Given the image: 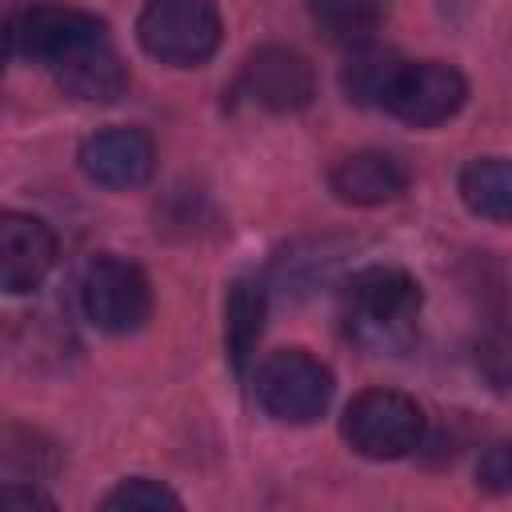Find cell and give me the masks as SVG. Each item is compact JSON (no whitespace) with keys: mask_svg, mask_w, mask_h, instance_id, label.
<instances>
[{"mask_svg":"<svg viewBox=\"0 0 512 512\" xmlns=\"http://www.w3.org/2000/svg\"><path fill=\"white\" fill-rule=\"evenodd\" d=\"M344 332L352 344L376 356H396L416 340L420 284L392 264L360 268L340 296Z\"/></svg>","mask_w":512,"mask_h":512,"instance_id":"cell-1","label":"cell"},{"mask_svg":"<svg viewBox=\"0 0 512 512\" xmlns=\"http://www.w3.org/2000/svg\"><path fill=\"white\" fill-rule=\"evenodd\" d=\"M344 440L368 460H400L424 440V412L412 396L392 388H368L344 408Z\"/></svg>","mask_w":512,"mask_h":512,"instance_id":"cell-2","label":"cell"},{"mask_svg":"<svg viewBox=\"0 0 512 512\" xmlns=\"http://www.w3.org/2000/svg\"><path fill=\"white\" fill-rule=\"evenodd\" d=\"M136 32L148 56L196 68L220 48V12L212 0H148Z\"/></svg>","mask_w":512,"mask_h":512,"instance_id":"cell-3","label":"cell"},{"mask_svg":"<svg viewBox=\"0 0 512 512\" xmlns=\"http://www.w3.org/2000/svg\"><path fill=\"white\" fill-rule=\"evenodd\" d=\"M80 308L100 332H136L152 316V284L140 264L104 252L92 256L80 276Z\"/></svg>","mask_w":512,"mask_h":512,"instance_id":"cell-4","label":"cell"},{"mask_svg":"<svg viewBox=\"0 0 512 512\" xmlns=\"http://www.w3.org/2000/svg\"><path fill=\"white\" fill-rule=\"evenodd\" d=\"M256 400L280 424H312L332 400V372L300 348L272 352L256 368Z\"/></svg>","mask_w":512,"mask_h":512,"instance_id":"cell-5","label":"cell"},{"mask_svg":"<svg viewBox=\"0 0 512 512\" xmlns=\"http://www.w3.org/2000/svg\"><path fill=\"white\" fill-rule=\"evenodd\" d=\"M96 40H108L104 24L80 8L36 4V8H24L8 20V52L36 60V64H48V68H56L60 60H68L72 52H80Z\"/></svg>","mask_w":512,"mask_h":512,"instance_id":"cell-6","label":"cell"},{"mask_svg":"<svg viewBox=\"0 0 512 512\" xmlns=\"http://www.w3.org/2000/svg\"><path fill=\"white\" fill-rule=\"evenodd\" d=\"M468 100V80L440 60H420V64H404L392 96H388V112L400 116L404 124L416 128H436L444 120H452Z\"/></svg>","mask_w":512,"mask_h":512,"instance_id":"cell-7","label":"cell"},{"mask_svg":"<svg viewBox=\"0 0 512 512\" xmlns=\"http://www.w3.org/2000/svg\"><path fill=\"white\" fill-rule=\"evenodd\" d=\"M240 84H244L248 100L260 104V108H268V112H300L316 96L312 64L300 52L280 48V44L256 48L248 56V64H244Z\"/></svg>","mask_w":512,"mask_h":512,"instance_id":"cell-8","label":"cell"},{"mask_svg":"<svg viewBox=\"0 0 512 512\" xmlns=\"http://www.w3.org/2000/svg\"><path fill=\"white\" fill-rule=\"evenodd\" d=\"M56 264V236L40 216L4 212L0 216V284L20 296L40 288V280Z\"/></svg>","mask_w":512,"mask_h":512,"instance_id":"cell-9","label":"cell"},{"mask_svg":"<svg viewBox=\"0 0 512 512\" xmlns=\"http://www.w3.org/2000/svg\"><path fill=\"white\" fill-rule=\"evenodd\" d=\"M80 168L104 188H140L156 168V144L140 128H100L80 144Z\"/></svg>","mask_w":512,"mask_h":512,"instance_id":"cell-10","label":"cell"},{"mask_svg":"<svg viewBox=\"0 0 512 512\" xmlns=\"http://www.w3.org/2000/svg\"><path fill=\"white\" fill-rule=\"evenodd\" d=\"M332 192L344 200V204H360V208H376V204H388L396 200L404 188H408V168L392 156V152H352L344 156L332 176H328Z\"/></svg>","mask_w":512,"mask_h":512,"instance_id":"cell-11","label":"cell"},{"mask_svg":"<svg viewBox=\"0 0 512 512\" xmlns=\"http://www.w3.org/2000/svg\"><path fill=\"white\" fill-rule=\"evenodd\" d=\"M52 72H56V84L72 100H84V104H108L128 88V72L108 40H96V44L72 52Z\"/></svg>","mask_w":512,"mask_h":512,"instance_id":"cell-12","label":"cell"},{"mask_svg":"<svg viewBox=\"0 0 512 512\" xmlns=\"http://www.w3.org/2000/svg\"><path fill=\"white\" fill-rule=\"evenodd\" d=\"M404 64H408V60H400L392 48H380V44H372V40H368V44H356V48L348 52L344 72H340L348 100L368 104V108H388V96H392V88H396Z\"/></svg>","mask_w":512,"mask_h":512,"instance_id":"cell-13","label":"cell"},{"mask_svg":"<svg viewBox=\"0 0 512 512\" xmlns=\"http://www.w3.org/2000/svg\"><path fill=\"white\" fill-rule=\"evenodd\" d=\"M224 340H228V356L232 368L244 376L252 368L260 332H264V316H268V292L260 280H236L228 292V312H224Z\"/></svg>","mask_w":512,"mask_h":512,"instance_id":"cell-14","label":"cell"},{"mask_svg":"<svg viewBox=\"0 0 512 512\" xmlns=\"http://www.w3.org/2000/svg\"><path fill=\"white\" fill-rule=\"evenodd\" d=\"M460 196L476 216L512 224V160L504 156L472 160L460 172Z\"/></svg>","mask_w":512,"mask_h":512,"instance_id":"cell-15","label":"cell"},{"mask_svg":"<svg viewBox=\"0 0 512 512\" xmlns=\"http://www.w3.org/2000/svg\"><path fill=\"white\" fill-rule=\"evenodd\" d=\"M308 8L328 40L356 48V44H368L372 32L380 28L388 0H308Z\"/></svg>","mask_w":512,"mask_h":512,"instance_id":"cell-16","label":"cell"},{"mask_svg":"<svg viewBox=\"0 0 512 512\" xmlns=\"http://www.w3.org/2000/svg\"><path fill=\"white\" fill-rule=\"evenodd\" d=\"M472 364H476V372L484 376L488 388L508 392L512 388V328L496 324V328L480 332L476 344H472Z\"/></svg>","mask_w":512,"mask_h":512,"instance_id":"cell-17","label":"cell"},{"mask_svg":"<svg viewBox=\"0 0 512 512\" xmlns=\"http://www.w3.org/2000/svg\"><path fill=\"white\" fill-rule=\"evenodd\" d=\"M104 508H120V512H160V508H180V496L156 480H124L120 488H112L104 496Z\"/></svg>","mask_w":512,"mask_h":512,"instance_id":"cell-18","label":"cell"},{"mask_svg":"<svg viewBox=\"0 0 512 512\" xmlns=\"http://www.w3.org/2000/svg\"><path fill=\"white\" fill-rule=\"evenodd\" d=\"M476 484L484 492H512V440L492 444L476 464Z\"/></svg>","mask_w":512,"mask_h":512,"instance_id":"cell-19","label":"cell"},{"mask_svg":"<svg viewBox=\"0 0 512 512\" xmlns=\"http://www.w3.org/2000/svg\"><path fill=\"white\" fill-rule=\"evenodd\" d=\"M0 500H4V504H20V508H52V500H48L44 492L20 488V484H8V488L0 492Z\"/></svg>","mask_w":512,"mask_h":512,"instance_id":"cell-20","label":"cell"}]
</instances>
